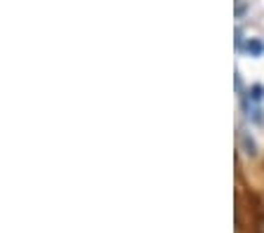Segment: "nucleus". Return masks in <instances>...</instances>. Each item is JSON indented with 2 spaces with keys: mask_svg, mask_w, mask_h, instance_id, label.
I'll return each instance as SVG.
<instances>
[{
  "mask_svg": "<svg viewBox=\"0 0 264 233\" xmlns=\"http://www.w3.org/2000/svg\"><path fill=\"white\" fill-rule=\"evenodd\" d=\"M257 233H264V224H259V231H257Z\"/></svg>",
  "mask_w": 264,
  "mask_h": 233,
  "instance_id": "f257e3e1",
  "label": "nucleus"
}]
</instances>
